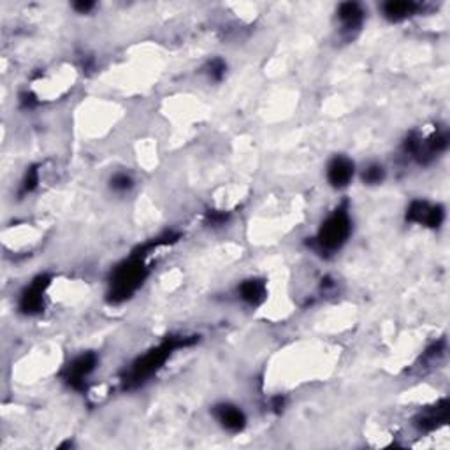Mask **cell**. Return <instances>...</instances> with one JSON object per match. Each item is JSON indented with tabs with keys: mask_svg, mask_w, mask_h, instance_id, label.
Segmentation results:
<instances>
[{
	"mask_svg": "<svg viewBox=\"0 0 450 450\" xmlns=\"http://www.w3.org/2000/svg\"><path fill=\"white\" fill-rule=\"evenodd\" d=\"M133 178L125 175V173H118V175H115L111 178V188L115 192H127L133 188Z\"/></svg>",
	"mask_w": 450,
	"mask_h": 450,
	"instance_id": "cell-14",
	"label": "cell"
},
{
	"mask_svg": "<svg viewBox=\"0 0 450 450\" xmlns=\"http://www.w3.org/2000/svg\"><path fill=\"white\" fill-rule=\"evenodd\" d=\"M384 176L385 171L380 164H371V166L366 167L364 173H362V179H364V183H368V185H377V183H380L382 179H384Z\"/></svg>",
	"mask_w": 450,
	"mask_h": 450,
	"instance_id": "cell-13",
	"label": "cell"
},
{
	"mask_svg": "<svg viewBox=\"0 0 450 450\" xmlns=\"http://www.w3.org/2000/svg\"><path fill=\"white\" fill-rule=\"evenodd\" d=\"M206 218H208V222H210L211 225H222L227 222V213H222V211H210Z\"/></svg>",
	"mask_w": 450,
	"mask_h": 450,
	"instance_id": "cell-17",
	"label": "cell"
},
{
	"mask_svg": "<svg viewBox=\"0 0 450 450\" xmlns=\"http://www.w3.org/2000/svg\"><path fill=\"white\" fill-rule=\"evenodd\" d=\"M215 417L218 419V422L231 433H237L245 427V413L239 410L237 407L233 404H220L215 408Z\"/></svg>",
	"mask_w": 450,
	"mask_h": 450,
	"instance_id": "cell-7",
	"label": "cell"
},
{
	"mask_svg": "<svg viewBox=\"0 0 450 450\" xmlns=\"http://www.w3.org/2000/svg\"><path fill=\"white\" fill-rule=\"evenodd\" d=\"M407 218L410 222L427 225V227H440L443 222V210L440 206H429L424 201H415L408 208Z\"/></svg>",
	"mask_w": 450,
	"mask_h": 450,
	"instance_id": "cell-4",
	"label": "cell"
},
{
	"mask_svg": "<svg viewBox=\"0 0 450 450\" xmlns=\"http://www.w3.org/2000/svg\"><path fill=\"white\" fill-rule=\"evenodd\" d=\"M37 182H39V175H37V169H30L27 175V178H25L23 182V192H32L35 188V185H37Z\"/></svg>",
	"mask_w": 450,
	"mask_h": 450,
	"instance_id": "cell-16",
	"label": "cell"
},
{
	"mask_svg": "<svg viewBox=\"0 0 450 450\" xmlns=\"http://www.w3.org/2000/svg\"><path fill=\"white\" fill-rule=\"evenodd\" d=\"M353 176V162L346 157H334L327 166V179L334 188H343Z\"/></svg>",
	"mask_w": 450,
	"mask_h": 450,
	"instance_id": "cell-5",
	"label": "cell"
},
{
	"mask_svg": "<svg viewBox=\"0 0 450 450\" xmlns=\"http://www.w3.org/2000/svg\"><path fill=\"white\" fill-rule=\"evenodd\" d=\"M48 285V278H37L34 284L30 285V288L25 291V294L21 295V310L25 313H37L43 308V292Z\"/></svg>",
	"mask_w": 450,
	"mask_h": 450,
	"instance_id": "cell-8",
	"label": "cell"
},
{
	"mask_svg": "<svg viewBox=\"0 0 450 450\" xmlns=\"http://www.w3.org/2000/svg\"><path fill=\"white\" fill-rule=\"evenodd\" d=\"M338 18H340L345 30H355L361 27L362 20H364V11L355 2H345L338 9Z\"/></svg>",
	"mask_w": 450,
	"mask_h": 450,
	"instance_id": "cell-10",
	"label": "cell"
},
{
	"mask_svg": "<svg viewBox=\"0 0 450 450\" xmlns=\"http://www.w3.org/2000/svg\"><path fill=\"white\" fill-rule=\"evenodd\" d=\"M415 11L417 6L413 4V2H404V0H401V2H387V4L384 6L385 16L392 21L404 20V18L411 16Z\"/></svg>",
	"mask_w": 450,
	"mask_h": 450,
	"instance_id": "cell-12",
	"label": "cell"
},
{
	"mask_svg": "<svg viewBox=\"0 0 450 450\" xmlns=\"http://www.w3.org/2000/svg\"><path fill=\"white\" fill-rule=\"evenodd\" d=\"M74 8L78 9V11H81V12H86V11H90V9L93 8V4H92V2H78V4H74Z\"/></svg>",
	"mask_w": 450,
	"mask_h": 450,
	"instance_id": "cell-18",
	"label": "cell"
},
{
	"mask_svg": "<svg viewBox=\"0 0 450 450\" xmlns=\"http://www.w3.org/2000/svg\"><path fill=\"white\" fill-rule=\"evenodd\" d=\"M239 295L245 303L257 306L266 299V285L262 280H246L239 285Z\"/></svg>",
	"mask_w": 450,
	"mask_h": 450,
	"instance_id": "cell-11",
	"label": "cell"
},
{
	"mask_svg": "<svg viewBox=\"0 0 450 450\" xmlns=\"http://www.w3.org/2000/svg\"><path fill=\"white\" fill-rule=\"evenodd\" d=\"M447 419H449V403L447 401H442L440 404H436L435 408H431L429 411L422 413V415L417 419V427L420 431H433L440 426V424H445Z\"/></svg>",
	"mask_w": 450,
	"mask_h": 450,
	"instance_id": "cell-9",
	"label": "cell"
},
{
	"mask_svg": "<svg viewBox=\"0 0 450 450\" xmlns=\"http://www.w3.org/2000/svg\"><path fill=\"white\" fill-rule=\"evenodd\" d=\"M144 276H146V268H144L143 257H133L125 264H121L115 271V275H112V301H124V299H127L128 295L143 284Z\"/></svg>",
	"mask_w": 450,
	"mask_h": 450,
	"instance_id": "cell-3",
	"label": "cell"
},
{
	"mask_svg": "<svg viewBox=\"0 0 450 450\" xmlns=\"http://www.w3.org/2000/svg\"><path fill=\"white\" fill-rule=\"evenodd\" d=\"M350 233H352V224H350L349 213L345 208H340L322 224L317 239H315V248L322 253L340 250L349 239Z\"/></svg>",
	"mask_w": 450,
	"mask_h": 450,
	"instance_id": "cell-1",
	"label": "cell"
},
{
	"mask_svg": "<svg viewBox=\"0 0 450 450\" xmlns=\"http://www.w3.org/2000/svg\"><path fill=\"white\" fill-rule=\"evenodd\" d=\"M95 364H97V358H95L93 353H85V355L76 359V361L69 366V371H67V380H69V384L76 389H81L85 378L95 369Z\"/></svg>",
	"mask_w": 450,
	"mask_h": 450,
	"instance_id": "cell-6",
	"label": "cell"
},
{
	"mask_svg": "<svg viewBox=\"0 0 450 450\" xmlns=\"http://www.w3.org/2000/svg\"><path fill=\"white\" fill-rule=\"evenodd\" d=\"M225 69H227V66H225L220 59H215L208 63V76H210L213 81H220L225 76Z\"/></svg>",
	"mask_w": 450,
	"mask_h": 450,
	"instance_id": "cell-15",
	"label": "cell"
},
{
	"mask_svg": "<svg viewBox=\"0 0 450 450\" xmlns=\"http://www.w3.org/2000/svg\"><path fill=\"white\" fill-rule=\"evenodd\" d=\"M188 343L190 342H188L186 338H183V340L182 338H171V340L164 342L162 345L157 346V349L152 350L150 353H146L143 359H139V361L133 366V369L128 371V377L125 382H127V384H136V385L141 384V382H144L148 377H152L153 373H155L164 362H166V359L171 355L173 350L188 345Z\"/></svg>",
	"mask_w": 450,
	"mask_h": 450,
	"instance_id": "cell-2",
	"label": "cell"
}]
</instances>
